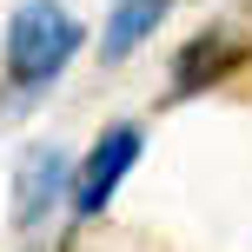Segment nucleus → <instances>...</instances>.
<instances>
[{
    "instance_id": "7ed1b4c3",
    "label": "nucleus",
    "mask_w": 252,
    "mask_h": 252,
    "mask_svg": "<svg viewBox=\"0 0 252 252\" xmlns=\"http://www.w3.org/2000/svg\"><path fill=\"white\" fill-rule=\"evenodd\" d=\"M252 60V47L232 27H206V33H192V40H179V53H173V66H166V80H173V100H192V93H213V87H226L232 73Z\"/></svg>"
},
{
    "instance_id": "f03ea898",
    "label": "nucleus",
    "mask_w": 252,
    "mask_h": 252,
    "mask_svg": "<svg viewBox=\"0 0 252 252\" xmlns=\"http://www.w3.org/2000/svg\"><path fill=\"white\" fill-rule=\"evenodd\" d=\"M139 153H146V133H139L133 120H120V126H106L100 139H93V153L73 166V213L80 219H100L106 206H113V192L126 186V173L139 166Z\"/></svg>"
},
{
    "instance_id": "20e7f679",
    "label": "nucleus",
    "mask_w": 252,
    "mask_h": 252,
    "mask_svg": "<svg viewBox=\"0 0 252 252\" xmlns=\"http://www.w3.org/2000/svg\"><path fill=\"white\" fill-rule=\"evenodd\" d=\"M73 192V153L66 146H27L13 166V226L33 232L53 219V206Z\"/></svg>"
},
{
    "instance_id": "39448f33",
    "label": "nucleus",
    "mask_w": 252,
    "mask_h": 252,
    "mask_svg": "<svg viewBox=\"0 0 252 252\" xmlns=\"http://www.w3.org/2000/svg\"><path fill=\"white\" fill-rule=\"evenodd\" d=\"M179 0H113V13H106V40L100 53L106 60H133L139 47H146L153 33H159V20L173 13Z\"/></svg>"
},
{
    "instance_id": "f257e3e1",
    "label": "nucleus",
    "mask_w": 252,
    "mask_h": 252,
    "mask_svg": "<svg viewBox=\"0 0 252 252\" xmlns=\"http://www.w3.org/2000/svg\"><path fill=\"white\" fill-rule=\"evenodd\" d=\"M80 47H87V27H80L60 0H27V7L7 20L0 60H7V80L20 93H40V87H53V80L73 66Z\"/></svg>"
},
{
    "instance_id": "423d86ee",
    "label": "nucleus",
    "mask_w": 252,
    "mask_h": 252,
    "mask_svg": "<svg viewBox=\"0 0 252 252\" xmlns=\"http://www.w3.org/2000/svg\"><path fill=\"white\" fill-rule=\"evenodd\" d=\"M33 252H66V246H33Z\"/></svg>"
}]
</instances>
